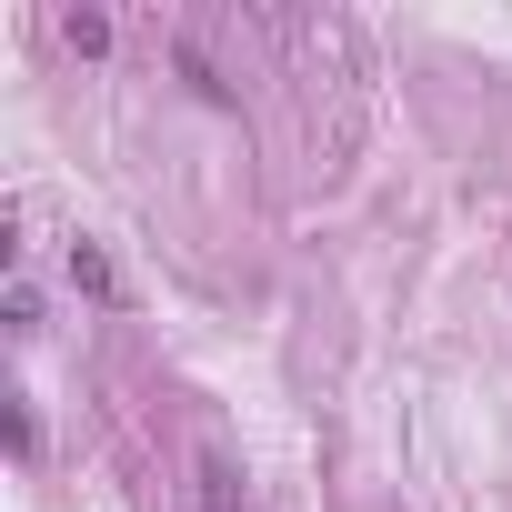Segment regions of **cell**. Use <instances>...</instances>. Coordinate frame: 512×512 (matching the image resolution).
<instances>
[{
  "instance_id": "cell-3",
  "label": "cell",
  "mask_w": 512,
  "mask_h": 512,
  "mask_svg": "<svg viewBox=\"0 0 512 512\" xmlns=\"http://www.w3.org/2000/svg\"><path fill=\"white\" fill-rule=\"evenodd\" d=\"M61 41H71V51H111V21H101V11H71Z\"/></svg>"
},
{
  "instance_id": "cell-1",
  "label": "cell",
  "mask_w": 512,
  "mask_h": 512,
  "mask_svg": "<svg viewBox=\"0 0 512 512\" xmlns=\"http://www.w3.org/2000/svg\"><path fill=\"white\" fill-rule=\"evenodd\" d=\"M61 262H71V292H91V302H121V272H111V251H101V241H71Z\"/></svg>"
},
{
  "instance_id": "cell-2",
  "label": "cell",
  "mask_w": 512,
  "mask_h": 512,
  "mask_svg": "<svg viewBox=\"0 0 512 512\" xmlns=\"http://www.w3.org/2000/svg\"><path fill=\"white\" fill-rule=\"evenodd\" d=\"M191 492H201V512H241V492H231V462H221V452H201V462H191Z\"/></svg>"
}]
</instances>
